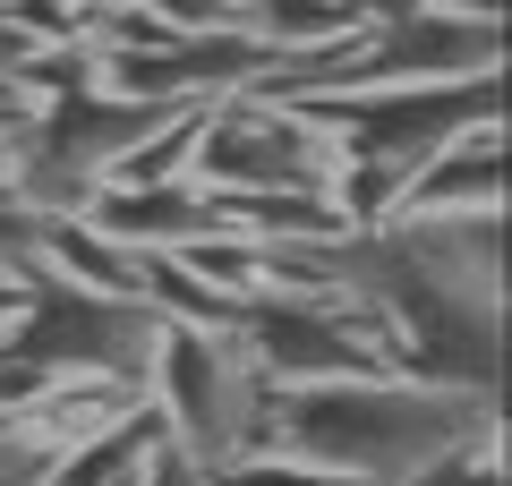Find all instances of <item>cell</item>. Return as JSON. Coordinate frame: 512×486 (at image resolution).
I'll use <instances>...</instances> for the list:
<instances>
[{"instance_id": "obj_4", "label": "cell", "mask_w": 512, "mask_h": 486, "mask_svg": "<svg viewBox=\"0 0 512 486\" xmlns=\"http://www.w3.org/2000/svg\"><path fill=\"white\" fill-rule=\"evenodd\" d=\"M256 367L239 359L231 333H197V324H163L146 367V410L163 427V444L197 469H222L256 444Z\"/></svg>"}, {"instance_id": "obj_1", "label": "cell", "mask_w": 512, "mask_h": 486, "mask_svg": "<svg viewBox=\"0 0 512 486\" xmlns=\"http://www.w3.org/2000/svg\"><path fill=\"white\" fill-rule=\"evenodd\" d=\"M504 427V401L436 393L410 376H350V384H265L256 401V444L248 452H291L333 478L359 486H402L410 469H427L436 452L470 444V435Z\"/></svg>"}, {"instance_id": "obj_5", "label": "cell", "mask_w": 512, "mask_h": 486, "mask_svg": "<svg viewBox=\"0 0 512 486\" xmlns=\"http://www.w3.org/2000/svg\"><path fill=\"white\" fill-rule=\"evenodd\" d=\"M239 359L256 367V384H350V376H402L384 324L350 299L325 290H274V299L239 307Z\"/></svg>"}, {"instance_id": "obj_17", "label": "cell", "mask_w": 512, "mask_h": 486, "mask_svg": "<svg viewBox=\"0 0 512 486\" xmlns=\"http://www.w3.org/2000/svg\"><path fill=\"white\" fill-rule=\"evenodd\" d=\"M419 9H444V18H470V26H504V0H419Z\"/></svg>"}, {"instance_id": "obj_7", "label": "cell", "mask_w": 512, "mask_h": 486, "mask_svg": "<svg viewBox=\"0 0 512 486\" xmlns=\"http://www.w3.org/2000/svg\"><path fill=\"white\" fill-rule=\"evenodd\" d=\"M453 77H504V26H470V18H444V9L384 18L367 26L342 86H453Z\"/></svg>"}, {"instance_id": "obj_10", "label": "cell", "mask_w": 512, "mask_h": 486, "mask_svg": "<svg viewBox=\"0 0 512 486\" xmlns=\"http://www.w3.org/2000/svg\"><path fill=\"white\" fill-rule=\"evenodd\" d=\"M402 486H504V427H487V435H470V444L436 452V461L410 469Z\"/></svg>"}, {"instance_id": "obj_16", "label": "cell", "mask_w": 512, "mask_h": 486, "mask_svg": "<svg viewBox=\"0 0 512 486\" xmlns=\"http://www.w3.org/2000/svg\"><path fill=\"white\" fill-rule=\"evenodd\" d=\"M146 486H205V469L180 461L171 444H154V452H146Z\"/></svg>"}, {"instance_id": "obj_20", "label": "cell", "mask_w": 512, "mask_h": 486, "mask_svg": "<svg viewBox=\"0 0 512 486\" xmlns=\"http://www.w3.org/2000/svg\"><path fill=\"white\" fill-rule=\"evenodd\" d=\"M231 9H256V0H222V18H231Z\"/></svg>"}, {"instance_id": "obj_3", "label": "cell", "mask_w": 512, "mask_h": 486, "mask_svg": "<svg viewBox=\"0 0 512 486\" xmlns=\"http://www.w3.org/2000/svg\"><path fill=\"white\" fill-rule=\"evenodd\" d=\"M26 307L18 324L0 333V350L43 376H69V384H120V393L146 401V367H154V333L163 324L146 316L137 299H94V290L60 282V273L26 265Z\"/></svg>"}, {"instance_id": "obj_8", "label": "cell", "mask_w": 512, "mask_h": 486, "mask_svg": "<svg viewBox=\"0 0 512 486\" xmlns=\"http://www.w3.org/2000/svg\"><path fill=\"white\" fill-rule=\"evenodd\" d=\"M470 214H504V120L461 128L453 145H436L402 180V205H393V222H470Z\"/></svg>"}, {"instance_id": "obj_6", "label": "cell", "mask_w": 512, "mask_h": 486, "mask_svg": "<svg viewBox=\"0 0 512 486\" xmlns=\"http://www.w3.org/2000/svg\"><path fill=\"white\" fill-rule=\"evenodd\" d=\"M325 180H333V145L299 111L256 103V94L214 103L197 128V154H188V188H205V197H256V188H316L325 197Z\"/></svg>"}, {"instance_id": "obj_15", "label": "cell", "mask_w": 512, "mask_h": 486, "mask_svg": "<svg viewBox=\"0 0 512 486\" xmlns=\"http://www.w3.org/2000/svg\"><path fill=\"white\" fill-rule=\"evenodd\" d=\"M146 18H163L171 35H214L222 26V0H137Z\"/></svg>"}, {"instance_id": "obj_2", "label": "cell", "mask_w": 512, "mask_h": 486, "mask_svg": "<svg viewBox=\"0 0 512 486\" xmlns=\"http://www.w3.org/2000/svg\"><path fill=\"white\" fill-rule=\"evenodd\" d=\"M299 120L333 145V162H384V171H419L436 145L461 128L504 120V77H453V86H342V94H299Z\"/></svg>"}, {"instance_id": "obj_13", "label": "cell", "mask_w": 512, "mask_h": 486, "mask_svg": "<svg viewBox=\"0 0 512 486\" xmlns=\"http://www.w3.org/2000/svg\"><path fill=\"white\" fill-rule=\"evenodd\" d=\"M35 239H43V214H26V205L0 197V273H26V265H35Z\"/></svg>"}, {"instance_id": "obj_12", "label": "cell", "mask_w": 512, "mask_h": 486, "mask_svg": "<svg viewBox=\"0 0 512 486\" xmlns=\"http://www.w3.org/2000/svg\"><path fill=\"white\" fill-rule=\"evenodd\" d=\"M26 43H77V0H0Z\"/></svg>"}, {"instance_id": "obj_11", "label": "cell", "mask_w": 512, "mask_h": 486, "mask_svg": "<svg viewBox=\"0 0 512 486\" xmlns=\"http://www.w3.org/2000/svg\"><path fill=\"white\" fill-rule=\"evenodd\" d=\"M205 486H359V478H333V469L291 461V452H239V461L205 469Z\"/></svg>"}, {"instance_id": "obj_18", "label": "cell", "mask_w": 512, "mask_h": 486, "mask_svg": "<svg viewBox=\"0 0 512 486\" xmlns=\"http://www.w3.org/2000/svg\"><path fill=\"white\" fill-rule=\"evenodd\" d=\"M26 52H35V43H26V35H18V26H9V9H0V77L18 69V60H26Z\"/></svg>"}, {"instance_id": "obj_9", "label": "cell", "mask_w": 512, "mask_h": 486, "mask_svg": "<svg viewBox=\"0 0 512 486\" xmlns=\"http://www.w3.org/2000/svg\"><path fill=\"white\" fill-rule=\"evenodd\" d=\"M77 222L86 231H103V239H120V248H197V239H222V214H214V197L205 188H188V180H171V188H94L86 205H77Z\"/></svg>"}, {"instance_id": "obj_19", "label": "cell", "mask_w": 512, "mask_h": 486, "mask_svg": "<svg viewBox=\"0 0 512 486\" xmlns=\"http://www.w3.org/2000/svg\"><path fill=\"white\" fill-rule=\"evenodd\" d=\"M18 307H26V282H18V273H0V333L18 324Z\"/></svg>"}, {"instance_id": "obj_14", "label": "cell", "mask_w": 512, "mask_h": 486, "mask_svg": "<svg viewBox=\"0 0 512 486\" xmlns=\"http://www.w3.org/2000/svg\"><path fill=\"white\" fill-rule=\"evenodd\" d=\"M43 478H52V452L26 444L18 427H0V486H43Z\"/></svg>"}]
</instances>
